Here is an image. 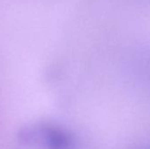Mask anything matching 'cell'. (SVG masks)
<instances>
[{
  "label": "cell",
  "mask_w": 150,
  "mask_h": 149,
  "mask_svg": "<svg viewBox=\"0 0 150 149\" xmlns=\"http://www.w3.org/2000/svg\"><path fill=\"white\" fill-rule=\"evenodd\" d=\"M19 141L33 149H74V135L65 127L51 122H36L23 127Z\"/></svg>",
  "instance_id": "1"
}]
</instances>
